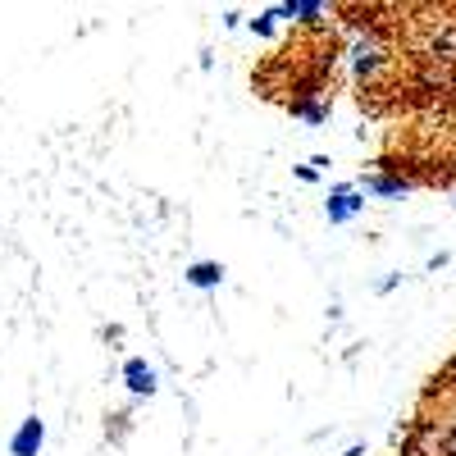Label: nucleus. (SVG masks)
<instances>
[{"label": "nucleus", "mask_w": 456, "mask_h": 456, "mask_svg": "<svg viewBox=\"0 0 456 456\" xmlns=\"http://www.w3.org/2000/svg\"><path fill=\"white\" fill-rule=\"evenodd\" d=\"M42 443H46L42 415H27V420L18 424V433H14V443H9V452H14V456H42Z\"/></svg>", "instance_id": "1"}, {"label": "nucleus", "mask_w": 456, "mask_h": 456, "mask_svg": "<svg viewBox=\"0 0 456 456\" xmlns=\"http://www.w3.org/2000/svg\"><path fill=\"white\" fill-rule=\"evenodd\" d=\"M361 215V192L356 187H333L328 197V224H347V219Z\"/></svg>", "instance_id": "2"}, {"label": "nucleus", "mask_w": 456, "mask_h": 456, "mask_svg": "<svg viewBox=\"0 0 456 456\" xmlns=\"http://www.w3.org/2000/svg\"><path fill=\"white\" fill-rule=\"evenodd\" d=\"M123 383H128V393L151 397L155 393V370L142 361V356H133V361H123Z\"/></svg>", "instance_id": "3"}, {"label": "nucleus", "mask_w": 456, "mask_h": 456, "mask_svg": "<svg viewBox=\"0 0 456 456\" xmlns=\"http://www.w3.org/2000/svg\"><path fill=\"white\" fill-rule=\"evenodd\" d=\"M219 278H224V265H219V260H201V265L187 269V283L192 288H215Z\"/></svg>", "instance_id": "4"}, {"label": "nucleus", "mask_w": 456, "mask_h": 456, "mask_svg": "<svg viewBox=\"0 0 456 456\" xmlns=\"http://www.w3.org/2000/svg\"><path fill=\"white\" fill-rule=\"evenodd\" d=\"M365 187H370L374 192V197H402V183H383V178H365Z\"/></svg>", "instance_id": "5"}, {"label": "nucleus", "mask_w": 456, "mask_h": 456, "mask_svg": "<svg viewBox=\"0 0 456 456\" xmlns=\"http://www.w3.org/2000/svg\"><path fill=\"white\" fill-rule=\"evenodd\" d=\"M274 9H269V14H256V18H251V32H260V37H269V32H274Z\"/></svg>", "instance_id": "6"}]
</instances>
